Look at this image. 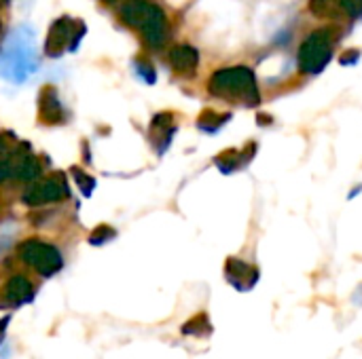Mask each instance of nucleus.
I'll return each mask as SVG.
<instances>
[{
  "label": "nucleus",
  "instance_id": "1",
  "mask_svg": "<svg viewBox=\"0 0 362 359\" xmlns=\"http://www.w3.org/2000/svg\"><path fill=\"white\" fill-rule=\"evenodd\" d=\"M210 93L223 99L242 102L244 106H259L261 93L257 87V76L246 66H233V68H221L210 76Z\"/></svg>",
  "mask_w": 362,
  "mask_h": 359
},
{
  "label": "nucleus",
  "instance_id": "2",
  "mask_svg": "<svg viewBox=\"0 0 362 359\" xmlns=\"http://www.w3.org/2000/svg\"><path fill=\"white\" fill-rule=\"evenodd\" d=\"M121 19L140 30V34L144 36V40L151 47H161L165 42L168 36V19L165 13L161 11V6H157L155 2L148 0H127L121 4Z\"/></svg>",
  "mask_w": 362,
  "mask_h": 359
},
{
  "label": "nucleus",
  "instance_id": "3",
  "mask_svg": "<svg viewBox=\"0 0 362 359\" xmlns=\"http://www.w3.org/2000/svg\"><path fill=\"white\" fill-rule=\"evenodd\" d=\"M335 40L331 28H320L301 42L297 53V66L305 74H320L333 59L335 53Z\"/></svg>",
  "mask_w": 362,
  "mask_h": 359
},
{
  "label": "nucleus",
  "instance_id": "4",
  "mask_svg": "<svg viewBox=\"0 0 362 359\" xmlns=\"http://www.w3.org/2000/svg\"><path fill=\"white\" fill-rule=\"evenodd\" d=\"M17 252H19V258L42 277H51L59 273L64 267V258L59 250L40 239H25L23 243H19Z\"/></svg>",
  "mask_w": 362,
  "mask_h": 359
},
{
  "label": "nucleus",
  "instance_id": "5",
  "mask_svg": "<svg viewBox=\"0 0 362 359\" xmlns=\"http://www.w3.org/2000/svg\"><path fill=\"white\" fill-rule=\"evenodd\" d=\"M85 34V28L70 17H59L51 28L45 42V53L49 57H59L66 49H74Z\"/></svg>",
  "mask_w": 362,
  "mask_h": 359
},
{
  "label": "nucleus",
  "instance_id": "6",
  "mask_svg": "<svg viewBox=\"0 0 362 359\" xmlns=\"http://www.w3.org/2000/svg\"><path fill=\"white\" fill-rule=\"evenodd\" d=\"M225 279L238 292H250L259 284L261 271L255 264H250V262H246L242 258H227V262H225Z\"/></svg>",
  "mask_w": 362,
  "mask_h": 359
},
{
  "label": "nucleus",
  "instance_id": "7",
  "mask_svg": "<svg viewBox=\"0 0 362 359\" xmlns=\"http://www.w3.org/2000/svg\"><path fill=\"white\" fill-rule=\"evenodd\" d=\"M310 11L320 19H362V0H310Z\"/></svg>",
  "mask_w": 362,
  "mask_h": 359
},
{
  "label": "nucleus",
  "instance_id": "8",
  "mask_svg": "<svg viewBox=\"0 0 362 359\" xmlns=\"http://www.w3.org/2000/svg\"><path fill=\"white\" fill-rule=\"evenodd\" d=\"M66 195L64 186L57 180H45L42 184H36L32 188H28V193L23 195V203L30 207H38L42 203H55Z\"/></svg>",
  "mask_w": 362,
  "mask_h": 359
},
{
  "label": "nucleus",
  "instance_id": "9",
  "mask_svg": "<svg viewBox=\"0 0 362 359\" xmlns=\"http://www.w3.org/2000/svg\"><path fill=\"white\" fill-rule=\"evenodd\" d=\"M168 59H170V66H172L176 72H180V74H187V72L191 74V72H195L197 66H199V53H197V49H193V47H189V44H178V47H174V49L170 51Z\"/></svg>",
  "mask_w": 362,
  "mask_h": 359
},
{
  "label": "nucleus",
  "instance_id": "10",
  "mask_svg": "<svg viewBox=\"0 0 362 359\" xmlns=\"http://www.w3.org/2000/svg\"><path fill=\"white\" fill-rule=\"evenodd\" d=\"M255 152H257V144L250 142L242 152H238V150H225L214 163L218 165V169H221L223 174H233V171H238L240 167L248 165V163L252 161Z\"/></svg>",
  "mask_w": 362,
  "mask_h": 359
},
{
  "label": "nucleus",
  "instance_id": "11",
  "mask_svg": "<svg viewBox=\"0 0 362 359\" xmlns=\"http://www.w3.org/2000/svg\"><path fill=\"white\" fill-rule=\"evenodd\" d=\"M4 294H6V303L13 305V307H19V305H25L34 298V288L32 284L23 277V275H15L6 281V288H4Z\"/></svg>",
  "mask_w": 362,
  "mask_h": 359
},
{
  "label": "nucleus",
  "instance_id": "12",
  "mask_svg": "<svg viewBox=\"0 0 362 359\" xmlns=\"http://www.w3.org/2000/svg\"><path fill=\"white\" fill-rule=\"evenodd\" d=\"M38 104H40V116L45 118V123H62L64 110H62V104L57 99V91L55 89L47 87L40 93Z\"/></svg>",
  "mask_w": 362,
  "mask_h": 359
},
{
  "label": "nucleus",
  "instance_id": "13",
  "mask_svg": "<svg viewBox=\"0 0 362 359\" xmlns=\"http://www.w3.org/2000/svg\"><path fill=\"white\" fill-rule=\"evenodd\" d=\"M212 330H214V328H212V324H210V320H208L206 313H197L195 317H191V320L180 328V332H182L185 336H197V339L210 336Z\"/></svg>",
  "mask_w": 362,
  "mask_h": 359
},
{
  "label": "nucleus",
  "instance_id": "14",
  "mask_svg": "<svg viewBox=\"0 0 362 359\" xmlns=\"http://www.w3.org/2000/svg\"><path fill=\"white\" fill-rule=\"evenodd\" d=\"M15 176H17L19 180H25V182L38 178V176H40V163H38V159H36L34 154L21 159L19 167L15 169Z\"/></svg>",
  "mask_w": 362,
  "mask_h": 359
},
{
  "label": "nucleus",
  "instance_id": "15",
  "mask_svg": "<svg viewBox=\"0 0 362 359\" xmlns=\"http://www.w3.org/2000/svg\"><path fill=\"white\" fill-rule=\"evenodd\" d=\"M229 118H231V114H216V112L208 110V112H204L202 118H199V129H204V131H208V133H214V131H218Z\"/></svg>",
  "mask_w": 362,
  "mask_h": 359
},
{
  "label": "nucleus",
  "instance_id": "16",
  "mask_svg": "<svg viewBox=\"0 0 362 359\" xmlns=\"http://www.w3.org/2000/svg\"><path fill=\"white\" fill-rule=\"evenodd\" d=\"M115 229H110V226H98L93 233H91V237H89V243L91 245H100V243H106V241H110V239H115Z\"/></svg>",
  "mask_w": 362,
  "mask_h": 359
},
{
  "label": "nucleus",
  "instance_id": "17",
  "mask_svg": "<svg viewBox=\"0 0 362 359\" xmlns=\"http://www.w3.org/2000/svg\"><path fill=\"white\" fill-rule=\"evenodd\" d=\"M358 59H361V51L358 49H350V51H346L339 57V63L341 66H354V63H358Z\"/></svg>",
  "mask_w": 362,
  "mask_h": 359
},
{
  "label": "nucleus",
  "instance_id": "18",
  "mask_svg": "<svg viewBox=\"0 0 362 359\" xmlns=\"http://www.w3.org/2000/svg\"><path fill=\"white\" fill-rule=\"evenodd\" d=\"M136 70H138L140 74H144L146 83H155V72H153L151 66H146V63H142V61H136Z\"/></svg>",
  "mask_w": 362,
  "mask_h": 359
},
{
  "label": "nucleus",
  "instance_id": "19",
  "mask_svg": "<svg viewBox=\"0 0 362 359\" xmlns=\"http://www.w3.org/2000/svg\"><path fill=\"white\" fill-rule=\"evenodd\" d=\"M11 176V163L8 161H0V182H4Z\"/></svg>",
  "mask_w": 362,
  "mask_h": 359
},
{
  "label": "nucleus",
  "instance_id": "20",
  "mask_svg": "<svg viewBox=\"0 0 362 359\" xmlns=\"http://www.w3.org/2000/svg\"><path fill=\"white\" fill-rule=\"evenodd\" d=\"M8 322H11L8 315L0 320V343H2V339H4V332H6V328H8Z\"/></svg>",
  "mask_w": 362,
  "mask_h": 359
},
{
  "label": "nucleus",
  "instance_id": "21",
  "mask_svg": "<svg viewBox=\"0 0 362 359\" xmlns=\"http://www.w3.org/2000/svg\"><path fill=\"white\" fill-rule=\"evenodd\" d=\"M361 190H362V186H356V188H354V190H352V193L348 195V199H354V197H356V195H358Z\"/></svg>",
  "mask_w": 362,
  "mask_h": 359
},
{
  "label": "nucleus",
  "instance_id": "22",
  "mask_svg": "<svg viewBox=\"0 0 362 359\" xmlns=\"http://www.w3.org/2000/svg\"><path fill=\"white\" fill-rule=\"evenodd\" d=\"M106 2H115V0H106Z\"/></svg>",
  "mask_w": 362,
  "mask_h": 359
}]
</instances>
